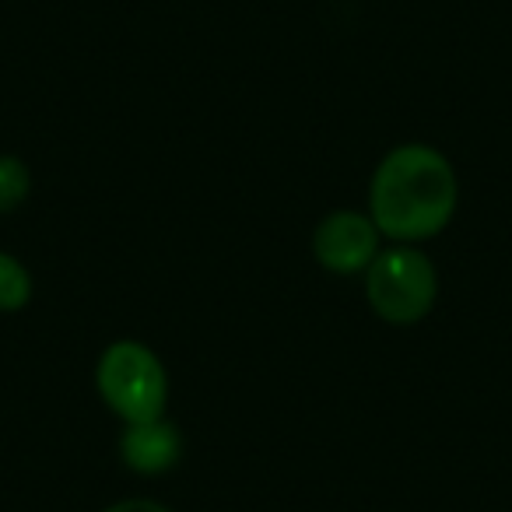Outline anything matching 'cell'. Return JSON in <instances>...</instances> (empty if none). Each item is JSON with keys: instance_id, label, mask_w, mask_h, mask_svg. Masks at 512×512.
Listing matches in <instances>:
<instances>
[{"instance_id": "obj_1", "label": "cell", "mask_w": 512, "mask_h": 512, "mask_svg": "<svg viewBox=\"0 0 512 512\" xmlns=\"http://www.w3.org/2000/svg\"><path fill=\"white\" fill-rule=\"evenodd\" d=\"M460 204L456 169L432 144H397L386 151L369 183V218L379 235L414 246L453 221Z\"/></svg>"}, {"instance_id": "obj_2", "label": "cell", "mask_w": 512, "mask_h": 512, "mask_svg": "<svg viewBox=\"0 0 512 512\" xmlns=\"http://www.w3.org/2000/svg\"><path fill=\"white\" fill-rule=\"evenodd\" d=\"M99 397L123 425L165 418L169 376L165 365L141 341H113L95 365Z\"/></svg>"}, {"instance_id": "obj_3", "label": "cell", "mask_w": 512, "mask_h": 512, "mask_svg": "<svg viewBox=\"0 0 512 512\" xmlns=\"http://www.w3.org/2000/svg\"><path fill=\"white\" fill-rule=\"evenodd\" d=\"M365 299L379 320L393 327H411L432 313L439 299V274L435 264L414 246L379 249L365 271Z\"/></svg>"}, {"instance_id": "obj_4", "label": "cell", "mask_w": 512, "mask_h": 512, "mask_svg": "<svg viewBox=\"0 0 512 512\" xmlns=\"http://www.w3.org/2000/svg\"><path fill=\"white\" fill-rule=\"evenodd\" d=\"M379 228L362 211H334L316 225L313 232V256L316 264L330 274H365L379 256Z\"/></svg>"}, {"instance_id": "obj_5", "label": "cell", "mask_w": 512, "mask_h": 512, "mask_svg": "<svg viewBox=\"0 0 512 512\" xmlns=\"http://www.w3.org/2000/svg\"><path fill=\"white\" fill-rule=\"evenodd\" d=\"M179 456H183V435L169 418L137 421V425L123 428L120 435V460L141 477L165 474L176 467Z\"/></svg>"}, {"instance_id": "obj_6", "label": "cell", "mask_w": 512, "mask_h": 512, "mask_svg": "<svg viewBox=\"0 0 512 512\" xmlns=\"http://www.w3.org/2000/svg\"><path fill=\"white\" fill-rule=\"evenodd\" d=\"M32 299L29 267L11 253H0V313H18Z\"/></svg>"}, {"instance_id": "obj_7", "label": "cell", "mask_w": 512, "mask_h": 512, "mask_svg": "<svg viewBox=\"0 0 512 512\" xmlns=\"http://www.w3.org/2000/svg\"><path fill=\"white\" fill-rule=\"evenodd\" d=\"M32 193V172L18 155H0V214H11Z\"/></svg>"}, {"instance_id": "obj_8", "label": "cell", "mask_w": 512, "mask_h": 512, "mask_svg": "<svg viewBox=\"0 0 512 512\" xmlns=\"http://www.w3.org/2000/svg\"><path fill=\"white\" fill-rule=\"evenodd\" d=\"M102 512H172V509H165L155 498H123V502L106 505Z\"/></svg>"}]
</instances>
